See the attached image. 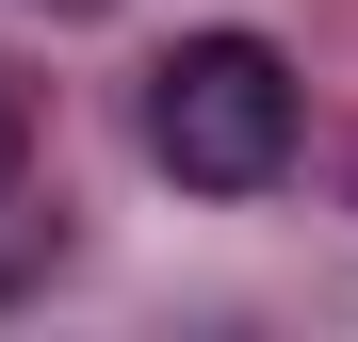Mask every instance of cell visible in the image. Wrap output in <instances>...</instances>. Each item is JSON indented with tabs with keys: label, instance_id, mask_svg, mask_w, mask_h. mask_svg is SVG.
Masks as SVG:
<instances>
[{
	"label": "cell",
	"instance_id": "cell-1",
	"mask_svg": "<svg viewBox=\"0 0 358 342\" xmlns=\"http://www.w3.org/2000/svg\"><path fill=\"white\" fill-rule=\"evenodd\" d=\"M147 163L179 196H261L293 163V66L261 33H179L147 66Z\"/></svg>",
	"mask_w": 358,
	"mask_h": 342
},
{
	"label": "cell",
	"instance_id": "cell-2",
	"mask_svg": "<svg viewBox=\"0 0 358 342\" xmlns=\"http://www.w3.org/2000/svg\"><path fill=\"white\" fill-rule=\"evenodd\" d=\"M0 180H17V82H0Z\"/></svg>",
	"mask_w": 358,
	"mask_h": 342
}]
</instances>
